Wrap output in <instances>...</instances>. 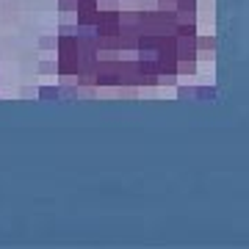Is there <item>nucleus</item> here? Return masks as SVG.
<instances>
[{"label": "nucleus", "instance_id": "nucleus-6", "mask_svg": "<svg viewBox=\"0 0 249 249\" xmlns=\"http://www.w3.org/2000/svg\"><path fill=\"white\" fill-rule=\"evenodd\" d=\"M196 72V61H178V78L180 75H194Z\"/></svg>", "mask_w": 249, "mask_h": 249}, {"label": "nucleus", "instance_id": "nucleus-2", "mask_svg": "<svg viewBox=\"0 0 249 249\" xmlns=\"http://www.w3.org/2000/svg\"><path fill=\"white\" fill-rule=\"evenodd\" d=\"M216 55V39L213 34L205 36V34H196V61L202 58V61H213Z\"/></svg>", "mask_w": 249, "mask_h": 249}, {"label": "nucleus", "instance_id": "nucleus-9", "mask_svg": "<svg viewBox=\"0 0 249 249\" xmlns=\"http://www.w3.org/2000/svg\"><path fill=\"white\" fill-rule=\"evenodd\" d=\"M100 3H108V0H100Z\"/></svg>", "mask_w": 249, "mask_h": 249}, {"label": "nucleus", "instance_id": "nucleus-8", "mask_svg": "<svg viewBox=\"0 0 249 249\" xmlns=\"http://www.w3.org/2000/svg\"><path fill=\"white\" fill-rule=\"evenodd\" d=\"M39 70H42V72H55V64L45 61V64H42V67H39Z\"/></svg>", "mask_w": 249, "mask_h": 249}, {"label": "nucleus", "instance_id": "nucleus-4", "mask_svg": "<svg viewBox=\"0 0 249 249\" xmlns=\"http://www.w3.org/2000/svg\"><path fill=\"white\" fill-rule=\"evenodd\" d=\"M94 86L97 89H116L119 86V72H94Z\"/></svg>", "mask_w": 249, "mask_h": 249}, {"label": "nucleus", "instance_id": "nucleus-1", "mask_svg": "<svg viewBox=\"0 0 249 249\" xmlns=\"http://www.w3.org/2000/svg\"><path fill=\"white\" fill-rule=\"evenodd\" d=\"M178 61H196V36H175Z\"/></svg>", "mask_w": 249, "mask_h": 249}, {"label": "nucleus", "instance_id": "nucleus-5", "mask_svg": "<svg viewBox=\"0 0 249 249\" xmlns=\"http://www.w3.org/2000/svg\"><path fill=\"white\" fill-rule=\"evenodd\" d=\"M42 100H64V91L61 86H42V89L36 91Z\"/></svg>", "mask_w": 249, "mask_h": 249}, {"label": "nucleus", "instance_id": "nucleus-10", "mask_svg": "<svg viewBox=\"0 0 249 249\" xmlns=\"http://www.w3.org/2000/svg\"><path fill=\"white\" fill-rule=\"evenodd\" d=\"M169 3H175V0H169Z\"/></svg>", "mask_w": 249, "mask_h": 249}, {"label": "nucleus", "instance_id": "nucleus-3", "mask_svg": "<svg viewBox=\"0 0 249 249\" xmlns=\"http://www.w3.org/2000/svg\"><path fill=\"white\" fill-rule=\"evenodd\" d=\"M119 50L122 53H136L139 50V31L136 28H119Z\"/></svg>", "mask_w": 249, "mask_h": 249}, {"label": "nucleus", "instance_id": "nucleus-7", "mask_svg": "<svg viewBox=\"0 0 249 249\" xmlns=\"http://www.w3.org/2000/svg\"><path fill=\"white\" fill-rule=\"evenodd\" d=\"M55 45H58V34L55 36H42V39H39V47H42V50H55Z\"/></svg>", "mask_w": 249, "mask_h": 249}]
</instances>
